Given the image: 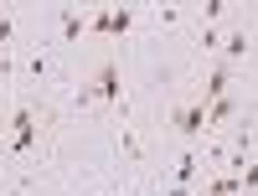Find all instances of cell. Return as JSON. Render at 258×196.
Masks as SVG:
<instances>
[{
	"mask_svg": "<svg viewBox=\"0 0 258 196\" xmlns=\"http://www.w3.org/2000/svg\"><path fill=\"white\" fill-rule=\"evenodd\" d=\"M165 181L170 186H186V191H197L202 181V155L191 145H176V155H170V170H165Z\"/></svg>",
	"mask_w": 258,
	"mask_h": 196,
	"instance_id": "5",
	"label": "cell"
},
{
	"mask_svg": "<svg viewBox=\"0 0 258 196\" xmlns=\"http://www.w3.org/2000/svg\"><path fill=\"white\" fill-rule=\"evenodd\" d=\"M47 21H52V41H57L62 52L78 47V41L88 36V6H52Z\"/></svg>",
	"mask_w": 258,
	"mask_h": 196,
	"instance_id": "4",
	"label": "cell"
},
{
	"mask_svg": "<svg viewBox=\"0 0 258 196\" xmlns=\"http://www.w3.org/2000/svg\"><path fill=\"white\" fill-rule=\"evenodd\" d=\"M0 196H36V181H31V176H16V181L0 191Z\"/></svg>",
	"mask_w": 258,
	"mask_h": 196,
	"instance_id": "8",
	"label": "cell"
},
{
	"mask_svg": "<svg viewBox=\"0 0 258 196\" xmlns=\"http://www.w3.org/2000/svg\"><path fill=\"white\" fill-rule=\"evenodd\" d=\"M83 196H135V186H129V181H119V176H103L98 186H88Z\"/></svg>",
	"mask_w": 258,
	"mask_h": 196,
	"instance_id": "7",
	"label": "cell"
},
{
	"mask_svg": "<svg viewBox=\"0 0 258 196\" xmlns=\"http://www.w3.org/2000/svg\"><path fill=\"white\" fill-rule=\"evenodd\" d=\"M140 21L150 31H191V6H150L140 11Z\"/></svg>",
	"mask_w": 258,
	"mask_h": 196,
	"instance_id": "6",
	"label": "cell"
},
{
	"mask_svg": "<svg viewBox=\"0 0 258 196\" xmlns=\"http://www.w3.org/2000/svg\"><path fill=\"white\" fill-rule=\"evenodd\" d=\"M16 88L21 93H52L68 88V68H62V47L52 36H26L16 52Z\"/></svg>",
	"mask_w": 258,
	"mask_h": 196,
	"instance_id": "1",
	"label": "cell"
},
{
	"mask_svg": "<svg viewBox=\"0 0 258 196\" xmlns=\"http://www.w3.org/2000/svg\"><path fill=\"white\" fill-rule=\"evenodd\" d=\"M88 93H93V108L98 114H109V119H119L124 108H129V88H124V62H119V52H103L93 68H88Z\"/></svg>",
	"mask_w": 258,
	"mask_h": 196,
	"instance_id": "2",
	"label": "cell"
},
{
	"mask_svg": "<svg viewBox=\"0 0 258 196\" xmlns=\"http://www.w3.org/2000/svg\"><path fill=\"white\" fill-rule=\"evenodd\" d=\"M109 129H114V165L129 170V176H140V170L150 165V135L135 119V108H124L119 119H109Z\"/></svg>",
	"mask_w": 258,
	"mask_h": 196,
	"instance_id": "3",
	"label": "cell"
}]
</instances>
